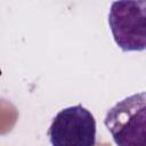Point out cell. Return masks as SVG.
I'll list each match as a JSON object with an SVG mask.
<instances>
[{
  "instance_id": "2",
  "label": "cell",
  "mask_w": 146,
  "mask_h": 146,
  "mask_svg": "<svg viewBox=\"0 0 146 146\" xmlns=\"http://www.w3.org/2000/svg\"><path fill=\"white\" fill-rule=\"evenodd\" d=\"M108 24L115 43L122 51H143L146 48V1H114Z\"/></svg>"
},
{
  "instance_id": "3",
  "label": "cell",
  "mask_w": 146,
  "mask_h": 146,
  "mask_svg": "<svg viewBox=\"0 0 146 146\" xmlns=\"http://www.w3.org/2000/svg\"><path fill=\"white\" fill-rule=\"evenodd\" d=\"M51 146H95L96 120L82 105L59 111L48 129Z\"/></svg>"
},
{
  "instance_id": "1",
  "label": "cell",
  "mask_w": 146,
  "mask_h": 146,
  "mask_svg": "<svg viewBox=\"0 0 146 146\" xmlns=\"http://www.w3.org/2000/svg\"><path fill=\"white\" fill-rule=\"evenodd\" d=\"M116 146H146V94L131 95L111 107L104 119Z\"/></svg>"
}]
</instances>
